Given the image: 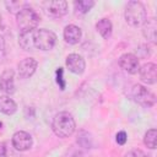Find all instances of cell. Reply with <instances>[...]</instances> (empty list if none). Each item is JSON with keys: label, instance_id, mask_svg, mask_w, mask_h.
I'll list each match as a JSON object with an SVG mask.
<instances>
[{"label": "cell", "instance_id": "1", "mask_svg": "<svg viewBox=\"0 0 157 157\" xmlns=\"http://www.w3.org/2000/svg\"><path fill=\"white\" fill-rule=\"evenodd\" d=\"M76 128V123L74 117L69 112H60L58 113L52 123V129L54 134L59 137H69L74 134Z\"/></svg>", "mask_w": 157, "mask_h": 157}, {"label": "cell", "instance_id": "2", "mask_svg": "<svg viewBox=\"0 0 157 157\" xmlns=\"http://www.w3.org/2000/svg\"><path fill=\"white\" fill-rule=\"evenodd\" d=\"M125 21L128 25H130L131 27H139L142 26L145 23V21L147 20V13H146V9L144 6L142 2L132 0L129 1L125 6Z\"/></svg>", "mask_w": 157, "mask_h": 157}, {"label": "cell", "instance_id": "3", "mask_svg": "<svg viewBox=\"0 0 157 157\" xmlns=\"http://www.w3.org/2000/svg\"><path fill=\"white\" fill-rule=\"evenodd\" d=\"M16 21L21 32H31L37 28L40 21V17L36 10L27 6L22 9L18 13H16Z\"/></svg>", "mask_w": 157, "mask_h": 157}, {"label": "cell", "instance_id": "4", "mask_svg": "<svg viewBox=\"0 0 157 157\" xmlns=\"http://www.w3.org/2000/svg\"><path fill=\"white\" fill-rule=\"evenodd\" d=\"M32 39H33L34 49H39V50H50L56 43L55 33L45 28L34 29L32 34Z\"/></svg>", "mask_w": 157, "mask_h": 157}, {"label": "cell", "instance_id": "5", "mask_svg": "<svg viewBox=\"0 0 157 157\" xmlns=\"http://www.w3.org/2000/svg\"><path fill=\"white\" fill-rule=\"evenodd\" d=\"M131 98L134 102H136L139 105L144 108H151L156 103V97L155 94L144 87L142 85H134L131 88Z\"/></svg>", "mask_w": 157, "mask_h": 157}, {"label": "cell", "instance_id": "6", "mask_svg": "<svg viewBox=\"0 0 157 157\" xmlns=\"http://www.w3.org/2000/svg\"><path fill=\"white\" fill-rule=\"evenodd\" d=\"M44 11L52 18L63 17L67 12V2L65 0L47 1V2H44Z\"/></svg>", "mask_w": 157, "mask_h": 157}, {"label": "cell", "instance_id": "7", "mask_svg": "<svg viewBox=\"0 0 157 157\" xmlns=\"http://www.w3.org/2000/svg\"><path fill=\"white\" fill-rule=\"evenodd\" d=\"M12 147L17 151H27L32 147V136L26 131H16L11 139Z\"/></svg>", "mask_w": 157, "mask_h": 157}, {"label": "cell", "instance_id": "8", "mask_svg": "<svg viewBox=\"0 0 157 157\" xmlns=\"http://www.w3.org/2000/svg\"><path fill=\"white\" fill-rule=\"evenodd\" d=\"M118 63H119V66H120L124 71H126L128 74H131V75L136 74V72L139 71V69H140V64H139L137 56L134 55V54H131V53H125V54H123V55L119 58Z\"/></svg>", "mask_w": 157, "mask_h": 157}, {"label": "cell", "instance_id": "9", "mask_svg": "<svg viewBox=\"0 0 157 157\" xmlns=\"http://www.w3.org/2000/svg\"><path fill=\"white\" fill-rule=\"evenodd\" d=\"M66 66L69 71H71L72 74L81 75L86 69V63L82 55L72 53V54H69L66 58Z\"/></svg>", "mask_w": 157, "mask_h": 157}, {"label": "cell", "instance_id": "10", "mask_svg": "<svg viewBox=\"0 0 157 157\" xmlns=\"http://www.w3.org/2000/svg\"><path fill=\"white\" fill-rule=\"evenodd\" d=\"M38 66V63L36 59L33 58H26L23 60H21L18 64H17V72H18V76L21 78H28L31 77L34 72H36V69Z\"/></svg>", "mask_w": 157, "mask_h": 157}, {"label": "cell", "instance_id": "11", "mask_svg": "<svg viewBox=\"0 0 157 157\" xmlns=\"http://www.w3.org/2000/svg\"><path fill=\"white\" fill-rule=\"evenodd\" d=\"M140 78L147 85H155L157 81V66L153 63H147L139 69Z\"/></svg>", "mask_w": 157, "mask_h": 157}, {"label": "cell", "instance_id": "12", "mask_svg": "<svg viewBox=\"0 0 157 157\" xmlns=\"http://www.w3.org/2000/svg\"><path fill=\"white\" fill-rule=\"evenodd\" d=\"M0 90L6 94H12L15 92V72L11 69L2 71L0 75Z\"/></svg>", "mask_w": 157, "mask_h": 157}, {"label": "cell", "instance_id": "13", "mask_svg": "<svg viewBox=\"0 0 157 157\" xmlns=\"http://www.w3.org/2000/svg\"><path fill=\"white\" fill-rule=\"evenodd\" d=\"M142 34L147 40L156 44V39H157V22H156V18L152 17V18H147L145 21V23L142 25Z\"/></svg>", "mask_w": 157, "mask_h": 157}, {"label": "cell", "instance_id": "14", "mask_svg": "<svg viewBox=\"0 0 157 157\" xmlns=\"http://www.w3.org/2000/svg\"><path fill=\"white\" fill-rule=\"evenodd\" d=\"M82 37V31L75 25H67L64 28V39L69 44H77Z\"/></svg>", "mask_w": 157, "mask_h": 157}, {"label": "cell", "instance_id": "15", "mask_svg": "<svg viewBox=\"0 0 157 157\" xmlns=\"http://www.w3.org/2000/svg\"><path fill=\"white\" fill-rule=\"evenodd\" d=\"M16 110H17V104L12 98H10L6 94L0 96V112L1 113L6 115H12Z\"/></svg>", "mask_w": 157, "mask_h": 157}, {"label": "cell", "instance_id": "16", "mask_svg": "<svg viewBox=\"0 0 157 157\" xmlns=\"http://www.w3.org/2000/svg\"><path fill=\"white\" fill-rule=\"evenodd\" d=\"M96 28L98 31V33L104 38L108 39L112 36V31H113V26L112 22L108 18H101L97 23H96Z\"/></svg>", "mask_w": 157, "mask_h": 157}, {"label": "cell", "instance_id": "17", "mask_svg": "<svg viewBox=\"0 0 157 157\" xmlns=\"http://www.w3.org/2000/svg\"><path fill=\"white\" fill-rule=\"evenodd\" d=\"M32 34H33V31H31V32H20L18 44H20V47L22 49H25V50H32V49H34Z\"/></svg>", "mask_w": 157, "mask_h": 157}, {"label": "cell", "instance_id": "18", "mask_svg": "<svg viewBox=\"0 0 157 157\" xmlns=\"http://www.w3.org/2000/svg\"><path fill=\"white\" fill-rule=\"evenodd\" d=\"M74 6H75L76 13L83 15V13H87L94 6V1L93 0H76L74 1Z\"/></svg>", "mask_w": 157, "mask_h": 157}, {"label": "cell", "instance_id": "19", "mask_svg": "<svg viewBox=\"0 0 157 157\" xmlns=\"http://www.w3.org/2000/svg\"><path fill=\"white\" fill-rule=\"evenodd\" d=\"M144 144L151 150L156 148V145H157V130L156 129H150L146 131L144 136Z\"/></svg>", "mask_w": 157, "mask_h": 157}, {"label": "cell", "instance_id": "20", "mask_svg": "<svg viewBox=\"0 0 157 157\" xmlns=\"http://www.w3.org/2000/svg\"><path fill=\"white\" fill-rule=\"evenodd\" d=\"M5 6L7 7V10L10 12H16L18 13L22 9L27 7V4L23 2V1H6L5 2Z\"/></svg>", "mask_w": 157, "mask_h": 157}, {"label": "cell", "instance_id": "21", "mask_svg": "<svg viewBox=\"0 0 157 157\" xmlns=\"http://www.w3.org/2000/svg\"><path fill=\"white\" fill-rule=\"evenodd\" d=\"M0 157H15L13 151L9 147L7 142H1L0 144Z\"/></svg>", "mask_w": 157, "mask_h": 157}, {"label": "cell", "instance_id": "22", "mask_svg": "<svg viewBox=\"0 0 157 157\" xmlns=\"http://www.w3.org/2000/svg\"><path fill=\"white\" fill-rule=\"evenodd\" d=\"M63 75H64V70H63V67H59L55 72V78H56V83L59 85L60 90H65V86H66V82H65Z\"/></svg>", "mask_w": 157, "mask_h": 157}, {"label": "cell", "instance_id": "23", "mask_svg": "<svg viewBox=\"0 0 157 157\" xmlns=\"http://www.w3.org/2000/svg\"><path fill=\"white\" fill-rule=\"evenodd\" d=\"M124 157H147V156H146V153H145L142 150H140V148H134V150L129 151Z\"/></svg>", "mask_w": 157, "mask_h": 157}, {"label": "cell", "instance_id": "24", "mask_svg": "<svg viewBox=\"0 0 157 157\" xmlns=\"http://www.w3.org/2000/svg\"><path fill=\"white\" fill-rule=\"evenodd\" d=\"M117 142L119 144V145H125L126 144V141H128V135H126V132L125 131H119L118 134H117Z\"/></svg>", "mask_w": 157, "mask_h": 157}, {"label": "cell", "instance_id": "25", "mask_svg": "<svg viewBox=\"0 0 157 157\" xmlns=\"http://www.w3.org/2000/svg\"><path fill=\"white\" fill-rule=\"evenodd\" d=\"M2 47H4V40H2V38L0 37V50L2 49Z\"/></svg>", "mask_w": 157, "mask_h": 157}, {"label": "cell", "instance_id": "26", "mask_svg": "<svg viewBox=\"0 0 157 157\" xmlns=\"http://www.w3.org/2000/svg\"><path fill=\"white\" fill-rule=\"evenodd\" d=\"M2 17H1V13H0V27H1V25H2V20H1Z\"/></svg>", "mask_w": 157, "mask_h": 157}]
</instances>
